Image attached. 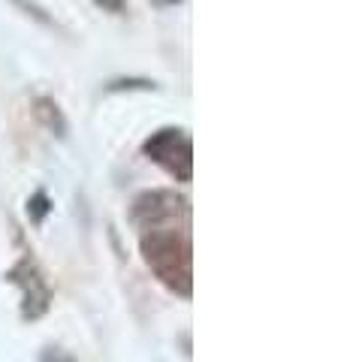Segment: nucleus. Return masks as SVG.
Here are the masks:
<instances>
[{
	"mask_svg": "<svg viewBox=\"0 0 344 362\" xmlns=\"http://www.w3.org/2000/svg\"><path fill=\"white\" fill-rule=\"evenodd\" d=\"M142 254L154 275L164 281L169 290L190 296L193 272H190V239L188 233L166 226V230H151L142 235Z\"/></svg>",
	"mask_w": 344,
	"mask_h": 362,
	"instance_id": "1",
	"label": "nucleus"
},
{
	"mask_svg": "<svg viewBox=\"0 0 344 362\" xmlns=\"http://www.w3.org/2000/svg\"><path fill=\"white\" fill-rule=\"evenodd\" d=\"M9 281H16L25 290V317L30 320H37L49 311V302H52V293H49V284L37 275V269H33L28 259H21V263L9 272Z\"/></svg>",
	"mask_w": 344,
	"mask_h": 362,
	"instance_id": "4",
	"label": "nucleus"
},
{
	"mask_svg": "<svg viewBox=\"0 0 344 362\" xmlns=\"http://www.w3.org/2000/svg\"><path fill=\"white\" fill-rule=\"evenodd\" d=\"M45 211H49V199H45V194H37V197L28 202V214H30L33 221H40Z\"/></svg>",
	"mask_w": 344,
	"mask_h": 362,
	"instance_id": "6",
	"label": "nucleus"
},
{
	"mask_svg": "<svg viewBox=\"0 0 344 362\" xmlns=\"http://www.w3.org/2000/svg\"><path fill=\"white\" fill-rule=\"evenodd\" d=\"M188 214V199L172 194V190H148V194L136 197L133 202V221L142 226L145 233L166 230L176 218Z\"/></svg>",
	"mask_w": 344,
	"mask_h": 362,
	"instance_id": "3",
	"label": "nucleus"
},
{
	"mask_svg": "<svg viewBox=\"0 0 344 362\" xmlns=\"http://www.w3.org/2000/svg\"><path fill=\"white\" fill-rule=\"evenodd\" d=\"M103 9H109V13H121L124 9V0H97Z\"/></svg>",
	"mask_w": 344,
	"mask_h": 362,
	"instance_id": "7",
	"label": "nucleus"
},
{
	"mask_svg": "<svg viewBox=\"0 0 344 362\" xmlns=\"http://www.w3.org/2000/svg\"><path fill=\"white\" fill-rule=\"evenodd\" d=\"M142 151H145L148 160L164 166L172 178L190 181V175H193V145H190L185 130H176V127L157 130L151 139H145Z\"/></svg>",
	"mask_w": 344,
	"mask_h": 362,
	"instance_id": "2",
	"label": "nucleus"
},
{
	"mask_svg": "<svg viewBox=\"0 0 344 362\" xmlns=\"http://www.w3.org/2000/svg\"><path fill=\"white\" fill-rule=\"evenodd\" d=\"M166 4H178V0H166Z\"/></svg>",
	"mask_w": 344,
	"mask_h": 362,
	"instance_id": "8",
	"label": "nucleus"
},
{
	"mask_svg": "<svg viewBox=\"0 0 344 362\" xmlns=\"http://www.w3.org/2000/svg\"><path fill=\"white\" fill-rule=\"evenodd\" d=\"M37 118L45 124L49 130H55L57 136H64V130H67V124H64V115H61V109H57V103H52L49 97H40L37 100Z\"/></svg>",
	"mask_w": 344,
	"mask_h": 362,
	"instance_id": "5",
	"label": "nucleus"
}]
</instances>
